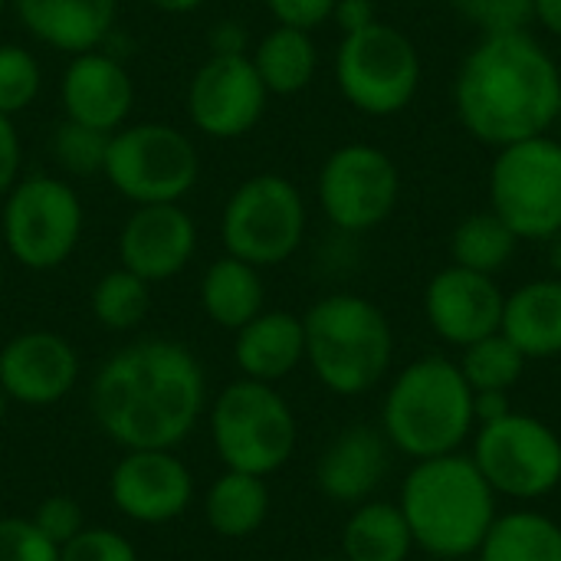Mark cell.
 Segmentation results:
<instances>
[{"label":"cell","instance_id":"cell-16","mask_svg":"<svg viewBox=\"0 0 561 561\" xmlns=\"http://www.w3.org/2000/svg\"><path fill=\"white\" fill-rule=\"evenodd\" d=\"M197 220L181 204H138L118 230V266L145 283H168L197 253Z\"/></svg>","mask_w":561,"mask_h":561},{"label":"cell","instance_id":"cell-5","mask_svg":"<svg viewBox=\"0 0 561 561\" xmlns=\"http://www.w3.org/2000/svg\"><path fill=\"white\" fill-rule=\"evenodd\" d=\"M306 362L312 375L342 398H358L378 388L391 368L394 332L388 316L365 296L332 293L302 316Z\"/></svg>","mask_w":561,"mask_h":561},{"label":"cell","instance_id":"cell-45","mask_svg":"<svg viewBox=\"0 0 561 561\" xmlns=\"http://www.w3.org/2000/svg\"><path fill=\"white\" fill-rule=\"evenodd\" d=\"M7 404H10V401H7V394H3V388H0V424H3V417H7Z\"/></svg>","mask_w":561,"mask_h":561},{"label":"cell","instance_id":"cell-12","mask_svg":"<svg viewBox=\"0 0 561 561\" xmlns=\"http://www.w3.org/2000/svg\"><path fill=\"white\" fill-rule=\"evenodd\" d=\"M316 194L325 220L342 233L381 227L401 201V171L394 158L368 141H348L325 154Z\"/></svg>","mask_w":561,"mask_h":561},{"label":"cell","instance_id":"cell-28","mask_svg":"<svg viewBox=\"0 0 561 561\" xmlns=\"http://www.w3.org/2000/svg\"><path fill=\"white\" fill-rule=\"evenodd\" d=\"M480 561H561V526L529 510L496 516L480 546Z\"/></svg>","mask_w":561,"mask_h":561},{"label":"cell","instance_id":"cell-6","mask_svg":"<svg viewBox=\"0 0 561 561\" xmlns=\"http://www.w3.org/2000/svg\"><path fill=\"white\" fill-rule=\"evenodd\" d=\"M296 414L266 381L240 378L210 404V440L227 470L273 477L296 450Z\"/></svg>","mask_w":561,"mask_h":561},{"label":"cell","instance_id":"cell-3","mask_svg":"<svg viewBox=\"0 0 561 561\" xmlns=\"http://www.w3.org/2000/svg\"><path fill=\"white\" fill-rule=\"evenodd\" d=\"M398 506L414 546L437 559L480 552L496 519V493L477 470L473 457L463 454L417 460L404 480Z\"/></svg>","mask_w":561,"mask_h":561},{"label":"cell","instance_id":"cell-26","mask_svg":"<svg viewBox=\"0 0 561 561\" xmlns=\"http://www.w3.org/2000/svg\"><path fill=\"white\" fill-rule=\"evenodd\" d=\"M270 516V486L263 477L224 470L204 500V519L220 539H247Z\"/></svg>","mask_w":561,"mask_h":561},{"label":"cell","instance_id":"cell-7","mask_svg":"<svg viewBox=\"0 0 561 561\" xmlns=\"http://www.w3.org/2000/svg\"><path fill=\"white\" fill-rule=\"evenodd\" d=\"M309 210L302 191L276 171H260L240 181L220 210L224 253L270 270L296 256L306 240Z\"/></svg>","mask_w":561,"mask_h":561},{"label":"cell","instance_id":"cell-20","mask_svg":"<svg viewBox=\"0 0 561 561\" xmlns=\"http://www.w3.org/2000/svg\"><path fill=\"white\" fill-rule=\"evenodd\" d=\"M20 26L59 53L99 49L118 16V0H10Z\"/></svg>","mask_w":561,"mask_h":561},{"label":"cell","instance_id":"cell-39","mask_svg":"<svg viewBox=\"0 0 561 561\" xmlns=\"http://www.w3.org/2000/svg\"><path fill=\"white\" fill-rule=\"evenodd\" d=\"M23 145L20 131L10 115H0V197L10 194V187L23 178Z\"/></svg>","mask_w":561,"mask_h":561},{"label":"cell","instance_id":"cell-4","mask_svg":"<svg viewBox=\"0 0 561 561\" xmlns=\"http://www.w3.org/2000/svg\"><path fill=\"white\" fill-rule=\"evenodd\" d=\"M381 421L388 444L414 460L457 454L477 424L473 388L457 362L417 358L391 381Z\"/></svg>","mask_w":561,"mask_h":561},{"label":"cell","instance_id":"cell-22","mask_svg":"<svg viewBox=\"0 0 561 561\" xmlns=\"http://www.w3.org/2000/svg\"><path fill=\"white\" fill-rule=\"evenodd\" d=\"M233 362L243 378L276 385L306 362L302 319L286 309H263L243 329H237Z\"/></svg>","mask_w":561,"mask_h":561},{"label":"cell","instance_id":"cell-44","mask_svg":"<svg viewBox=\"0 0 561 561\" xmlns=\"http://www.w3.org/2000/svg\"><path fill=\"white\" fill-rule=\"evenodd\" d=\"M154 10H161V13H194V10H201L207 0H148Z\"/></svg>","mask_w":561,"mask_h":561},{"label":"cell","instance_id":"cell-11","mask_svg":"<svg viewBox=\"0 0 561 561\" xmlns=\"http://www.w3.org/2000/svg\"><path fill=\"white\" fill-rule=\"evenodd\" d=\"M490 210L523 240L561 233V138L533 135L496 148L490 168Z\"/></svg>","mask_w":561,"mask_h":561},{"label":"cell","instance_id":"cell-21","mask_svg":"<svg viewBox=\"0 0 561 561\" xmlns=\"http://www.w3.org/2000/svg\"><path fill=\"white\" fill-rule=\"evenodd\" d=\"M388 437L368 424H355L322 450L316 483L335 503H365L388 477Z\"/></svg>","mask_w":561,"mask_h":561},{"label":"cell","instance_id":"cell-18","mask_svg":"<svg viewBox=\"0 0 561 561\" xmlns=\"http://www.w3.org/2000/svg\"><path fill=\"white\" fill-rule=\"evenodd\" d=\"M506 293L486 273H473L463 266H447L434 273L424 289V316L431 329L457 348H467L493 332L503 322Z\"/></svg>","mask_w":561,"mask_h":561},{"label":"cell","instance_id":"cell-19","mask_svg":"<svg viewBox=\"0 0 561 561\" xmlns=\"http://www.w3.org/2000/svg\"><path fill=\"white\" fill-rule=\"evenodd\" d=\"M59 102L69 122L112 135L128 125V115L135 108V79L112 53H76L62 69Z\"/></svg>","mask_w":561,"mask_h":561},{"label":"cell","instance_id":"cell-46","mask_svg":"<svg viewBox=\"0 0 561 561\" xmlns=\"http://www.w3.org/2000/svg\"><path fill=\"white\" fill-rule=\"evenodd\" d=\"M7 7H10V0H0V16L7 13Z\"/></svg>","mask_w":561,"mask_h":561},{"label":"cell","instance_id":"cell-48","mask_svg":"<svg viewBox=\"0 0 561 561\" xmlns=\"http://www.w3.org/2000/svg\"><path fill=\"white\" fill-rule=\"evenodd\" d=\"M556 128H559V138H561V105H559V118H556Z\"/></svg>","mask_w":561,"mask_h":561},{"label":"cell","instance_id":"cell-29","mask_svg":"<svg viewBox=\"0 0 561 561\" xmlns=\"http://www.w3.org/2000/svg\"><path fill=\"white\" fill-rule=\"evenodd\" d=\"M519 237L506 227L496 210H480L463 217L450 233V260L454 266L496 276L516 253Z\"/></svg>","mask_w":561,"mask_h":561},{"label":"cell","instance_id":"cell-23","mask_svg":"<svg viewBox=\"0 0 561 561\" xmlns=\"http://www.w3.org/2000/svg\"><path fill=\"white\" fill-rule=\"evenodd\" d=\"M500 332L526 358L561 355V279H533L503 302Z\"/></svg>","mask_w":561,"mask_h":561},{"label":"cell","instance_id":"cell-41","mask_svg":"<svg viewBox=\"0 0 561 561\" xmlns=\"http://www.w3.org/2000/svg\"><path fill=\"white\" fill-rule=\"evenodd\" d=\"M473 414H477L480 424H493V421L513 414L510 391H480V394H473Z\"/></svg>","mask_w":561,"mask_h":561},{"label":"cell","instance_id":"cell-34","mask_svg":"<svg viewBox=\"0 0 561 561\" xmlns=\"http://www.w3.org/2000/svg\"><path fill=\"white\" fill-rule=\"evenodd\" d=\"M450 7L483 36L516 33L536 23L533 0H450Z\"/></svg>","mask_w":561,"mask_h":561},{"label":"cell","instance_id":"cell-35","mask_svg":"<svg viewBox=\"0 0 561 561\" xmlns=\"http://www.w3.org/2000/svg\"><path fill=\"white\" fill-rule=\"evenodd\" d=\"M59 561H138L131 539L115 529L85 526L66 546H59Z\"/></svg>","mask_w":561,"mask_h":561},{"label":"cell","instance_id":"cell-40","mask_svg":"<svg viewBox=\"0 0 561 561\" xmlns=\"http://www.w3.org/2000/svg\"><path fill=\"white\" fill-rule=\"evenodd\" d=\"M378 20V10H375V0H335V10H332V23H339L342 33H355V30H365Z\"/></svg>","mask_w":561,"mask_h":561},{"label":"cell","instance_id":"cell-15","mask_svg":"<svg viewBox=\"0 0 561 561\" xmlns=\"http://www.w3.org/2000/svg\"><path fill=\"white\" fill-rule=\"evenodd\" d=\"M112 506L138 526H164L187 513L194 473L174 450H125L108 477Z\"/></svg>","mask_w":561,"mask_h":561},{"label":"cell","instance_id":"cell-25","mask_svg":"<svg viewBox=\"0 0 561 561\" xmlns=\"http://www.w3.org/2000/svg\"><path fill=\"white\" fill-rule=\"evenodd\" d=\"M250 62L270 95H299L319 72V46L309 30L276 23L253 43Z\"/></svg>","mask_w":561,"mask_h":561},{"label":"cell","instance_id":"cell-10","mask_svg":"<svg viewBox=\"0 0 561 561\" xmlns=\"http://www.w3.org/2000/svg\"><path fill=\"white\" fill-rule=\"evenodd\" d=\"M85 210L66 178L26 174L3 197L0 230L7 253L33 273L59 270L79 247Z\"/></svg>","mask_w":561,"mask_h":561},{"label":"cell","instance_id":"cell-33","mask_svg":"<svg viewBox=\"0 0 561 561\" xmlns=\"http://www.w3.org/2000/svg\"><path fill=\"white\" fill-rule=\"evenodd\" d=\"M105 148H108V135L85 128L79 122L62 118V125L53 131L49 138V154L53 161L72 174V178H89V174H102L105 164Z\"/></svg>","mask_w":561,"mask_h":561},{"label":"cell","instance_id":"cell-36","mask_svg":"<svg viewBox=\"0 0 561 561\" xmlns=\"http://www.w3.org/2000/svg\"><path fill=\"white\" fill-rule=\"evenodd\" d=\"M0 561H59V546H53L33 519L3 516L0 519Z\"/></svg>","mask_w":561,"mask_h":561},{"label":"cell","instance_id":"cell-49","mask_svg":"<svg viewBox=\"0 0 561 561\" xmlns=\"http://www.w3.org/2000/svg\"><path fill=\"white\" fill-rule=\"evenodd\" d=\"M319 561H345V559H319Z\"/></svg>","mask_w":561,"mask_h":561},{"label":"cell","instance_id":"cell-24","mask_svg":"<svg viewBox=\"0 0 561 561\" xmlns=\"http://www.w3.org/2000/svg\"><path fill=\"white\" fill-rule=\"evenodd\" d=\"M197 299H201L204 316L214 325L237 332L266 309L263 270L224 253L204 270L201 286H197Z\"/></svg>","mask_w":561,"mask_h":561},{"label":"cell","instance_id":"cell-8","mask_svg":"<svg viewBox=\"0 0 561 561\" xmlns=\"http://www.w3.org/2000/svg\"><path fill=\"white\" fill-rule=\"evenodd\" d=\"M105 181L128 204H181L197 178L201 158L178 125L171 122H128L108 135Z\"/></svg>","mask_w":561,"mask_h":561},{"label":"cell","instance_id":"cell-32","mask_svg":"<svg viewBox=\"0 0 561 561\" xmlns=\"http://www.w3.org/2000/svg\"><path fill=\"white\" fill-rule=\"evenodd\" d=\"M43 89L39 59L20 43H0V115L26 112Z\"/></svg>","mask_w":561,"mask_h":561},{"label":"cell","instance_id":"cell-38","mask_svg":"<svg viewBox=\"0 0 561 561\" xmlns=\"http://www.w3.org/2000/svg\"><path fill=\"white\" fill-rule=\"evenodd\" d=\"M263 3L279 26H296L309 33L329 23L335 10V0H263Z\"/></svg>","mask_w":561,"mask_h":561},{"label":"cell","instance_id":"cell-14","mask_svg":"<svg viewBox=\"0 0 561 561\" xmlns=\"http://www.w3.org/2000/svg\"><path fill=\"white\" fill-rule=\"evenodd\" d=\"M270 92L250 53H210L187 82V118L214 141L250 135L266 115Z\"/></svg>","mask_w":561,"mask_h":561},{"label":"cell","instance_id":"cell-30","mask_svg":"<svg viewBox=\"0 0 561 561\" xmlns=\"http://www.w3.org/2000/svg\"><path fill=\"white\" fill-rule=\"evenodd\" d=\"M92 319L108 332H131L151 312V283L118 266L95 279L89 296Z\"/></svg>","mask_w":561,"mask_h":561},{"label":"cell","instance_id":"cell-43","mask_svg":"<svg viewBox=\"0 0 561 561\" xmlns=\"http://www.w3.org/2000/svg\"><path fill=\"white\" fill-rule=\"evenodd\" d=\"M533 16L546 33L561 39V0H533Z\"/></svg>","mask_w":561,"mask_h":561},{"label":"cell","instance_id":"cell-13","mask_svg":"<svg viewBox=\"0 0 561 561\" xmlns=\"http://www.w3.org/2000/svg\"><path fill=\"white\" fill-rule=\"evenodd\" d=\"M473 463L493 493L542 500L561 483V440L549 424L513 411L480 427Z\"/></svg>","mask_w":561,"mask_h":561},{"label":"cell","instance_id":"cell-17","mask_svg":"<svg viewBox=\"0 0 561 561\" xmlns=\"http://www.w3.org/2000/svg\"><path fill=\"white\" fill-rule=\"evenodd\" d=\"M76 345L49 329H26L0 348V388L7 401L26 408H49L72 394L79 381Z\"/></svg>","mask_w":561,"mask_h":561},{"label":"cell","instance_id":"cell-27","mask_svg":"<svg viewBox=\"0 0 561 561\" xmlns=\"http://www.w3.org/2000/svg\"><path fill=\"white\" fill-rule=\"evenodd\" d=\"M414 549L408 519L394 503H362L342 533L345 561H408Z\"/></svg>","mask_w":561,"mask_h":561},{"label":"cell","instance_id":"cell-42","mask_svg":"<svg viewBox=\"0 0 561 561\" xmlns=\"http://www.w3.org/2000/svg\"><path fill=\"white\" fill-rule=\"evenodd\" d=\"M210 46H214V53H250L247 49V30H243V23H233V20L217 23L214 33H210Z\"/></svg>","mask_w":561,"mask_h":561},{"label":"cell","instance_id":"cell-37","mask_svg":"<svg viewBox=\"0 0 561 561\" xmlns=\"http://www.w3.org/2000/svg\"><path fill=\"white\" fill-rule=\"evenodd\" d=\"M33 526L53 546H66L72 536H79L85 529V516H82V506L72 496H46L33 513Z\"/></svg>","mask_w":561,"mask_h":561},{"label":"cell","instance_id":"cell-31","mask_svg":"<svg viewBox=\"0 0 561 561\" xmlns=\"http://www.w3.org/2000/svg\"><path fill=\"white\" fill-rule=\"evenodd\" d=\"M526 355L503 335L493 332L473 345L463 348L460 355V371L467 378V385L473 388V394L480 391H513L516 381L526 371Z\"/></svg>","mask_w":561,"mask_h":561},{"label":"cell","instance_id":"cell-1","mask_svg":"<svg viewBox=\"0 0 561 561\" xmlns=\"http://www.w3.org/2000/svg\"><path fill=\"white\" fill-rule=\"evenodd\" d=\"M89 408L122 450H174L204 417L207 378L184 342L138 339L102 362Z\"/></svg>","mask_w":561,"mask_h":561},{"label":"cell","instance_id":"cell-9","mask_svg":"<svg viewBox=\"0 0 561 561\" xmlns=\"http://www.w3.org/2000/svg\"><path fill=\"white\" fill-rule=\"evenodd\" d=\"M421 53L408 33L375 20L365 30L342 33L335 49V85L342 99L371 118L401 115L421 89Z\"/></svg>","mask_w":561,"mask_h":561},{"label":"cell","instance_id":"cell-2","mask_svg":"<svg viewBox=\"0 0 561 561\" xmlns=\"http://www.w3.org/2000/svg\"><path fill=\"white\" fill-rule=\"evenodd\" d=\"M559 105L561 66L529 30L480 36L454 79L463 131L490 148L552 131Z\"/></svg>","mask_w":561,"mask_h":561},{"label":"cell","instance_id":"cell-47","mask_svg":"<svg viewBox=\"0 0 561 561\" xmlns=\"http://www.w3.org/2000/svg\"><path fill=\"white\" fill-rule=\"evenodd\" d=\"M3 279H7V276H3V263H0V293H3Z\"/></svg>","mask_w":561,"mask_h":561}]
</instances>
